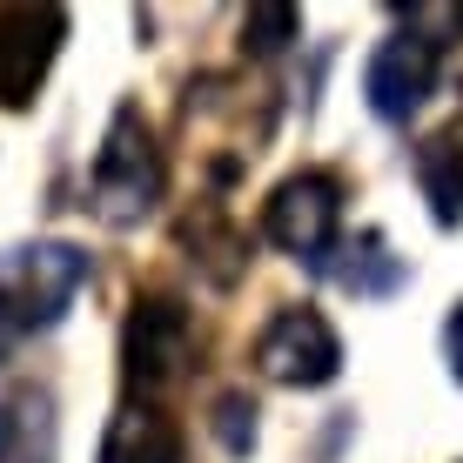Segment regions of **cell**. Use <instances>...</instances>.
<instances>
[{
  "instance_id": "obj_1",
  "label": "cell",
  "mask_w": 463,
  "mask_h": 463,
  "mask_svg": "<svg viewBox=\"0 0 463 463\" xmlns=\"http://www.w3.org/2000/svg\"><path fill=\"white\" fill-rule=\"evenodd\" d=\"M168 188V168H162V148H155V128L141 121V108H115V121H108L101 148H94V209L101 222H141L162 202Z\"/></svg>"
},
{
  "instance_id": "obj_2",
  "label": "cell",
  "mask_w": 463,
  "mask_h": 463,
  "mask_svg": "<svg viewBox=\"0 0 463 463\" xmlns=\"http://www.w3.org/2000/svg\"><path fill=\"white\" fill-rule=\"evenodd\" d=\"M336 229H343V182L329 168L289 175V182L269 195V209H262V235L282 255H296V262H329Z\"/></svg>"
},
{
  "instance_id": "obj_3",
  "label": "cell",
  "mask_w": 463,
  "mask_h": 463,
  "mask_svg": "<svg viewBox=\"0 0 463 463\" xmlns=\"http://www.w3.org/2000/svg\"><path fill=\"white\" fill-rule=\"evenodd\" d=\"M255 370L282 390H323L343 370V336L323 309H276L255 336Z\"/></svg>"
},
{
  "instance_id": "obj_4",
  "label": "cell",
  "mask_w": 463,
  "mask_h": 463,
  "mask_svg": "<svg viewBox=\"0 0 463 463\" xmlns=\"http://www.w3.org/2000/svg\"><path fill=\"white\" fill-rule=\"evenodd\" d=\"M188 363H195V323H188V309L175 296H141L135 316H128V329H121L128 383H135L141 396L175 390V383L188 376Z\"/></svg>"
},
{
  "instance_id": "obj_5",
  "label": "cell",
  "mask_w": 463,
  "mask_h": 463,
  "mask_svg": "<svg viewBox=\"0 0 463 463\" xmlns=\"http://www.w3.org/2000/svg\"><path fill=\"white\" fill-rule=\"evenodd\" d=\"M88 289V255L74 242H34L21 249L7 262V282H0V296L14 302V316H21V329H54L61 316L74 309V296Z\"/></svg>"
},
{
  "instance_id": "obj_6",
  "label": "cell",
  "mask_w": 463,
  "mask_h": 463,
  "mask_svg": "<svg viewBox=\"0 0 463 463\" xmlns=\"http://www.w3.org/2000/svg\"><path fill=\"white\" fill-rule=\"evenodd\" d=\"M68 41L61 7H0V108H27Z\"/></svg>"
},
{
  "instance_id": "obj_7",
  "label": "cell",
  "mask_w": 463,
  "mask_h": 463,
  "mask_svg": "<svg viewBox=\"0 0 463 463\" xmlns=\"http://www.w3.org/2000/svg\"><path fill=\"white\" fill-rule=\"evenodd\" d=\"M437 41L430 34H390L370 54V68H363V94H370V115L376 121H410L417 108L437 94Z\"/></svg>"
},
{
  "instance_id": "obj_8",
  "label": "cell",
  "mask_w": 463,
  "mask_h": 463,
  "mask_svg": "<svg viewBox=\"0 0 463 463\" xmlns=\"http://www.w3.org/2000/svg\"><path fill=\"white\" fill-rule=\"evenodd\" d=\"M101 463H182V423L155 403H121L108 417Z\"/></svg>"
},
{
  "instance_id": "obj_9",
  "label": "cell",
  "mask_w": 463,
  "mask_h": 463,
  "mask_svg": "<svg viewBox=\"0 0 463 463\" xmlns=\"http://www.w3.org/2000/svg\"><path fill=\"white\" fill-rule=\"evenodd\" d=\"M417 182H423V202H430V215H437L443 229L463 222V121L437 128L417 148Z\"/></svg>"
},
{
  "instance_id": "obj_10",
  "label": "cell",
  "mask_w": 463,
  "mask_h": 463,
  "mask_svg": "<svg viewBox=\"0 0 463 463\" xmlns=\"http://www.w3.org/2000/svg\"><path fill=\"white\" fill-rule=\"evenodd\" d=\"M242 34H249L255 54H282V41L296 34V7H255L242 21Z\"/></svg>"
},
{
  "instance_id": "obj_11",
  "label": "cell",
  "mask_w": 463,
  "mask_h": 463,
  "mask_svg": "<svg viewBox=\"0 0 463 463\" xmlns=\"http://www.w3.org/2000/svg\"><path fill=\"white\" fill-rule=\"evenodd\" d=\"M215 430H222V443H229L235 457H249V443H255V403H249V396H222V403H215Z\"/></svg>"
},
{
  "instance_id": "obj_12",
  "label": "cell",
  "mask_w": 463,
  "mask_h": 463,
  "mask_svg": "<svg viewBox=\"0 0 463 463\" xmlns=\"http://www.w3.org/2000/svg\"><path fill=\"white\" fill-rule=\"evenodd\" d=\"M443 356H450V376L463 383V302L450 309V323H443Z\"/></svg>"
},
{
  "instance_id": "obj_13",
  "label": "cell",
  "mask_w": 463,
  "mask_h": 463,
  "mask_svg": "<svg viewBox=\"0 0 463 463\" xmlns=\"http://www.w3.org/2000/svg\"><path fill=\"white\" fill-rule=\"evenodd\" d=\"M14 343H21V316H14V302L0 296V363L14 356Z\"/></svg>"
},
{
  "instance_id": "obj_14",
  "label": "cell",
  "mask_w": 463,
  "mask_h": 463,
  "mask_svg": "<svg viewBox=\"0 0 463 463\" xmlns=\"http://www.w3.org/2000/svg\"><path fill=\"white\" fill-rule=\"evenodd\" d=\"M0 450H7V410H0Z\"/></svg>"
}]
</instances>
